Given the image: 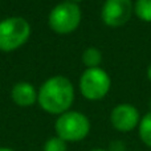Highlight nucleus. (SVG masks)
Listing matches in <instances>:
<instances>
[{"label": "nucleus", "mask_w": 151, "mask_h": 151, "mask_svg": "<svg viewBox=\"0 0 151 151\" xmlns=\"http://www.w3.org/2000/svg\"><path fill=\"white\" fill-rule=\"evenodd\" d=\"M74 101V88L64 76L50 77L37 91V102L44 111L61 115L69 111Z\"/></svg>", "instance_id": "f257e3e1"}, {"label": "nucleus", "mask_w": 151, "mask_h": 151, "mask_svg": "<svg viewBox=\"0 0 151 151\" xmlns=\"http://www.w3.org/2000/svg\"><path fill=\"white\" fill-rule=\"evenodd\" d=\"M56 135L63 141L80 142L85 139L90 133V121L85 114L80 111H66L58 115L55 123Z\"/></svg>", "instance_id": "f03ea898"}, {"label": "nucleus", "mask_w": 151, "mask_h": 151, "mask_svg": "<svg viewBox=\"0 0 151 151\" xmlns=\"http://www.w3.org/2000/svg\"><path fill=\"white\" fill-rule=\"evenodd\" d=\"M31 25L23 17L12 16L0 21V50L13 52L28 41Z\"/></svg>", "instance_id": "7ed1b4c3"}, {"label": "nucleus", "mask_w": 151, "mask_h": 151, "mask_svg": "<svg viewBox=\"0 0 151 151\" xmlns=\"http://www.w3.org/2000/svg\"><path fill=\"white\" fill-rule=\"evenodd\" d=\"M81 17H82V13L78 4L72 1H63L50 11L48 24H49V28L56 33L68 35L78 28Z\"/></svg>", "instance_id": "20e7f679"}, {"label": "nucleus", "mask_w": 151, "mask_h": 151, "mask_svg": "<svg viewBox=\"0 0 151 151\" xmlns=\"http://www.w3.org/2000/svg\"><path fill=\"white\" fill-rule=\"evenodd\" d=\"M111 80L102 68L86 69L80 78L81 94L89 101L102 99L110 90Z\"/></svg>", "instance_id": "39448f33"}, {"label": "nucleus", "mask_w": 151, "mask_h": 151, "mask_svg": "<svg viewBox=\"0 0 151 151\" xmlns=\"http://www.w3.org/2000/svg\"><path fill=\"white\" fill-rule=\"evenodd\" d=\"M134 11L131 0H106L101 11V19L107 27H122L130 20Z\"/></svg>", "instance_id": "423d86ee"}, {"label": "nucleus", "mask_w": 151, "mask_h": 151, "mask_svg": "<svg viewBox=\"0 0 151 151\" xmlns=\"http://www.w3.org/2000/svg\"><path fill=\"white\" fill-rule=\"evenodd\" d=\"M110 122L117 131L129 133L135 127H138L139 122H141V115L135 106L130 104H121L111 110Z\"/></svg>", "instance_id": "0eeeda50"}, {"label": "nucleus", "mask_w": 151, "mask_h": 151, "mask_svg": "<svg viewBox=\"0 0 151 151\" xmlns=\"http://www.w3.org/2000/svg\"><path fill=\"white\" fill-rule=\"evenodd\" d=\"M11 97H12L13 102H15L17 106L28 107V106H32L33 104H36L37 91L29 82L21 81V82H17L12 88Z\"/></svg>", "instance_id": "6e6552de"}, {"label": "nucleus", "mask_w": 151, "mask_h": 151, "mask_svg": "<svg viewBox=\"0 0 151 151\" xmlns=\"http://www.w3.org/2000/svg\"><path fill=\"white\" fill-rule=\"evenodd\" d=\"M138 135L142 143L151 149V111L141 118V122L138 125Z\"/></svg>", "instance_id": "1a4fd4ad"}, {"label": "nucleus", "mask_w": 151, "mask_h": 151, "mask_svg": "<svg viewBox=\"0 0 151 151\" xmlns=\"http://www.w3.org/2000/svg\"><path fill=\"white\" fill-rule=\"evenodd\" d=\"M102 61V53L98 48L90 47L86 48L82 53V63L88 69L99 68V64Z\"/></svg>", "instance_id": "9d476101"}, {"label": "nucleus", "mask_w": 151, "mask_h": 151, "mask_svg": "<svg viewBox=\"0 0 151 151\" xmlns=\"http://www.w3.org/2000/svg\"><path fill=\"white\" fill-rule=\"evenodd\" d=\"M134 12L142 21L151 23V0H137Z\"/></svg>", "instance_id": "9b49d317"}, {"label": "nucleus", "mask_w": 151, "mask_h": 151, "mask_svg": "<svg viewBox=\"0 0 151 151\" xmlns=\"http://www.w3.org/2000/svg\"><path fill=\"white\" fill-rule=\"evenodd\" d=\"M42 151H68V145H66L65 141L58 138L57 135L50 137L44 143Z\"/></svg>", "instance_id": "f8f14e48"}, {"label": "nucleus", "mask_w": 151, "mask_h": 151, "mask_svg": "<svg viewBox=\"0 0 151 151\" xmlns=\"http://www.w3.org/2000/svg\"><path fill=\"white\" fill-rule=\"evenodd\" d=\"M107 151H126V145H125V142L117 139V141L110 142Z\"/></svg>", "instance_id": "ddd939ff"}, {"label": "nucleus", "mask_w": 151, "mask_h": 151, "mask_svg": "<svg viewBox=\"0 0 151 151\" xmlns=\"http://www.w3.org/2000/svg\"><path fill=\"white\" fill-rule=\"evenodd\" d=\"M147 78H149V81L151 82V64L149 65V68H147Z\"/></svg>", "instance_id": "4468645a"}, {"label": "nucleus", "mask_w": 151, "mask_h": 151, "mask_svg": "<svg viewBox=\"0 0 151 151\" xmlns=\"http://www.w3.org/2000/svg\"><path fill=\"white\" fill-rule=\"evenodd\" d=\"M0 151H15V150L9 149V147H0Z\"/></svg>", "instance_id": "2eb2a0df"}, {"label": "nucleus", "mask_w": 151, "mask_h": 151, "mask_svg": "<svg viewBox=\"0 0 151 151\" xmlns=\"http://www.w3.org/2000/svg\"><path fill=\"white\" fill-rule=\"evenodd\" d=\"M90 151H107V149H93Z\"/></svg>", "instance_id": "dca6fc26"}, {"label": "nucleus", "mask_w": 151, "mask_h": 151, "mask_svg": "<svg viewBox=\"0 0 151 151\" xmlns=\"http://www.w3.org/2000/svg\"><path fill=\"white\" fill-rule=\"evenodd\" d=\"M72 3H76V4H77V3H80V1H82V0H70Z\"/></svg>", "instance_id": "f3484780"}, {"label": "nucleus", "mask_w": 151, "mask_h": 151, "mask_svg": "<svg viewBox=\"0 0 151 151\" xmlns=\"http://www.w3.org/2000/svg\"><path fill=\"white\" fill-rule=\"evenodd\" d=\"M150 109H151V99H150Z\"/></svg>", "instance_id": "a211bd4d"}]
</instances>
